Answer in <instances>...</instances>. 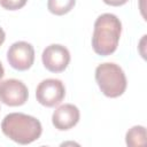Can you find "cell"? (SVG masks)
<instances>
[{
	"label": "cell",
	"mask_w": 147,
	"mask_h": 147,
	"mask_svg": "<svg viewBox=\"0 0 147 147\" xmlns=\"http://www.w3.org/2000/svg\"><path fill=\"white\" fill-rule=\"evenodd\" d=\"M106 5H109V6H114V7H118V6H123L125 5L129 0H102Z\"/></svg>",
	"instance_id": "obj_12"
},
{
	"label": "cell",
	"mask_w": 147,
	"mask_h": 147,
	"mask_svg": "<svg viewBox=\"0 0 147 147\" xmlns=\"http://www.w3.org/2000/svg\"><path fill=\"white\" fill-rule=\"evenodd\" d=\"M76 5V0H48L47 9L57 16L69 13Z\"/></svg>",
	"instance_id": "obj_10"
},
{
	"label": "cell",
	"mask_w": 147,
	"mask_h": 147,
	"mask_svg": "<svg viewBox=\"0 0 147 147\" xmlns=\"http://www.w3.org/2000/svg\"><path fill=\"white\" fill-rule=\"evenodd\" d=\"M28 0H0V6L7 10H17L26 5Z\"/></svg>",
	"instance_id": "obj_11"
},
{
	"label": "cell",
	"mask_w": 147,
	"mask_h": 147,
	"mask_svg": "<svg viewBox=\"0 0 147 147\" xmlns=\"http://www.w3.org/2000/svg\"><path fill=\"white\" fill-rule=\"evenodd\" d=\"M44 67L51 72H62L70 62V53L68 48L60 44L47 46L41 54Z\"/></svg>",
	"instance_id": "obj_7"
},
{
	"label": "cell",
	"mask_w": 147,
	"mask_h": 147,
	"mask_svg": "<svg viewBox=\"0 0 147 147\" xmlns=\"http://www.w3.org/2000/svg\"><path fill=\"white\" fill-rule=\"evenodd\" d=\"M80 113L77 106L72 103H64L57 107L52 115V123L55 129L67 131L72 129L79 122Z\"/></svg>",
	"instance_id": "obj_8"
},
{
	"label": "cell",
	"mask_w": 147,
	"mask_h": 147,
	"mask_svg": "<svg viewBox=\"0 0 147 147\" xmlns=\"http://www.w3.org/2000/svg\"><path fill=\"white\" fill-rule=\"evenodd\" d=\"M7 61L11 68L18 71L30 69L34 62V48L30 42L16 41L7 51Z\"/></svg>",
	"instance_id": "obj_6"
},
{
	"label": "cell",
	"mask_w": 147,
	"mask_h": 147,
	"mask_svg": "<svg viewBox=\"0 0 147 147\" xmlns=\"http://www.w3.org/2000/svg\"><path fill=\"white\" fill-rule=\"evenodd\" d=\"M2 133L10 140L28 145L38 140L42 132L39 119L23 113H10L5 116L1 123Z\"/></svg>",
	"instance_id": "obj_2"
},
{
	"label": "cell",
	"mask_w": 147,
	"mask_h": 147,
	"mask_svg": "<svg viewBox=\"0 0 147 147\" xmlns=\"http://www.w3.org/2000/svg\"><path fill=\"white\" fill-rule=\"evenodd\" d=\"M5 39H6V33H5L3 29H2V28H0V46L5 42Z\"/></svg>",
	"instance_id": "obj_13"
},
{
	"label": "cell",
	"mask_w": 147,
	"mask_h": 147,
	"mask_svg": "<svg viewBox=\"0 0 147 147\" xmlns=\"http://www.w3.org/2000/svg\"><path fill=\"white\" fill-rule=\"evenodd\" d=\"M126 145L130 147L144 146L146 144V129L142 125L132 126L125 134Z\"/></svg>",
	"instance_id": "obj_9"
},
{
	"label": "cell",
	"mask_w": 147,
	"mask_h": 147,
	"mask_svg": "<svg viewBox=\"0 0 147 147\" xmlns=\"http://www.w3.org/2000/svg\"><path fill=\"white\" fill-rule=\"evenodd\" d=\"M65 96V87L62 80L47 78L41 80L36 88L37 101L48 108L57 106Z\"/></svg>",
	"instance_id": "obj_4"
},
{
	"label": "cell",
	"mask_w": 147,
	"mask_h": 147,
	"mask_svg": "<svg viewBox=\"0 0 147 147\" xmlns=\"http://www.w3.org/2000/svg\"><path fill=\"white\" fill-rule=\"evenodd\" d=\"M122 33V23L119 18L110 13L100 15L94 22L92 34V47L98 55L108 56L113 54L118 46Z\"/></svg>",
	"instance_id": "obj_1"
},
{
	"label": "cell",
	"mask_w": 147,
	"mask_h": 147,
	"mask_svg": "<svg viewBox=\"0 0 147 147\" xmlns=\"http://www.w3.org/2000/svg\"><path fill=\"white\" fill-rule=\"evenodd\" d=\"M29 98L26 85L18 79L9 78L0 82V101L9 107L24 105Z\"/></svg>",
	"instance_id": "obj_5"
},
{
	"label": "cell",
	"mask_w": 147,
	"mask_h": 147,
	"mask_svg": "<svg viewBox=\"0 0 147 147\" xmlns=\"http://www.w3.org/2000/svg\"><path fill=\"white\" fill-rule=\"evenodd\" d=\"M3 75H5V69H3V65H2V63L0 62V80L2 79Z\"/></svg>",
	"instance_id": "obj_14"
},
{
	"label": "cell",
	"mask_w": 147,
	"mask_h": 147,
	"mask_svg": "<svg viewBox=\"0 0 147 147\" xmlns=\"http://www.w3.org/2000/svg\"><path fill=\"white\" fill-rule=\"evenodd\" d=\"M95 80L101 92L108 98H118L126 90V76L123 69L113 62H105L96 67Z\"/></svg>",
	"instance_id": "obj_3"
}]
</instances>
